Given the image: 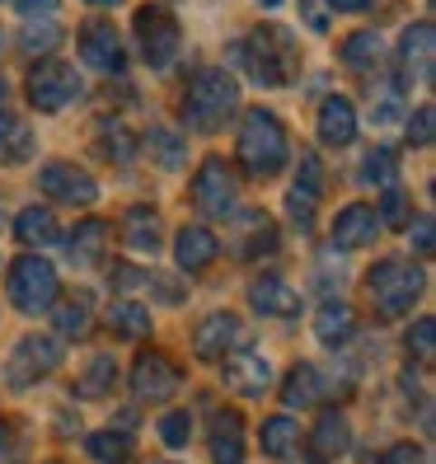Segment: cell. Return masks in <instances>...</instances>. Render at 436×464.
I'll list each match as a JSON object with an SVG mask.
<instances>
[{
    "mask_svg": "<svg viewBox=\"0 0 436 464\" xmlns=\"http://www.w3.org/2000/svg\"><path fill=\"white\" fill-rule=\"evenodd\" d=\"M230 57L239 66H249L258 85H286L296 75V47H291V34L282 29H258L249 43H235Z\"/></svg>",
    "mask_w": 436,
    "mask_h": 464,
    "instance_id": "4",
    "label": "cell"
},
{
    "mask_svg": "<svg viewBox=\"0 0 436 464\" xmlns=\"http://www.w3.org/2000/svg\"><path fill=\"white\" fill-rule=\"evenodd\" d=\"M29 155H34L29 122H19L15 113H0V160H5V165H24Z\"/></svg>",
    "mask_w": 436,
    "mask_h": 464,
    "instance_id": "28",
    "label": "cell"
},
{
    "mask_svg": "<svg viewBox=\"0 0 436 464\" xmlns=\"http://www.w3.org/2000/svg\"><path fill=\"white\" fill-rule=\"evenodd\" d=\"M352 334H357V314H352V305H343V300H329V305L319 310L315 319V338L324 347H343Z\"/></svg>",
    "mask_w": 436,
    "mask_h": 464,
    "instance_id": "25",
    "label": "cell"
},
{
    "mask_svg": "<svg viewBox=\"0 0 436 464\" xmlns=\"http://www.w3.org/2000/svg\"><path fill=\"white\" fill-rule=\"evenodd\" d=\"M408 198L399 193V188H385V198H380V211H375V221L380 226H408Z\"/></svg>",
    "mask_w": 436,
    "mask_h": 464,
    "instance_id": "40",
    "label": "cell"
},
{
    "mask_svg": "<svg viewBox=\"0 0 436 464\" xmlns=\"http://www.w3.org/2000/svg\"><path fill=\"white\" fill-rule=\"evenodd\" d=\"M19 10H24V19H34L38 10L52 14V10H57V0H19Z\"/></svg>",
    "mask_w": 436,
    "mask_h": 464,
    "instance_id": "47",
    "label": "cell"
},
{
    "mask_svg": "<svg viewBox=\"0 0 436 464\" xmlns=\"http://www.w3.org/2000/svg\"><path fill=\"white\" fill-rule=\"evenodd\" d=\"M380 57H385V43H380V34L362 29V34L343 38V62H347L352 71H375Z\"/></svg>",
    "mask_w": 436,
    "mask_h": 464,
    "instance_id": "30",
    "label": "cell"
},
{
    "mask_svg": "<svg viewBox=\"0 0 436 464\" xmlns=\"http://www.w3.org/2000/svg\"><path fill=\"white\" fill-rule=\"evenodd\" d=\"M10 300L24 310V314H43L57 305V267L38 254H24L10 263Z\"/></svg>",
    "mask_w": 436,
    "mask_h": 464,
    "instance_id": "5",
    "label": "cell"
},
{
    "mask_svg": "<svg viewBox=\"0 0 436 464\" xmlns=\"http://www.w3.org/2000/svg\"><path fill=\"white\" fill-rule=\"evenodd\" d=\"M380 464H427V450L413 446V441H399V446H390L385 455H380Z\"/></svg>",
    "mask_w": 436,
    "mask_h": 464,
    "instance_id": "45",
    "label": "cell"
},
{
    "mask_svg": "<svg viewBox=\"0 0 436 464\" xmlns=\"http://www.w3.org/2000/svg\"><path fill=\"white\" fill-rule=\"evenodd\" d=\"M80 57L94 71H122V38L108 19H90L80 29Z\"/></svg>",
    "mask_w": 436,
    "mask_h": 464,
    "instance_id": "14",
    "label": "cell"
},
{
    "mask_svg": "<svg viewBox=\"0 0 436 464\" xmlns=\"http://www.w3.org/2000/svg\"><path fill=\"white\" fill-rule=\"evenodd\" d=\"M94 319H90V305L85 300H62L57 305V334L62 338H90Z\"/></svg>",
    "mask_w": 436,
    "mask_h": 464,
    "instance_id": "37",
    "label": "cell"
},
{
    "mask_svg": "<svg viewBox=\"0 0 436 464\" xmlns=\"http://www.w3.org/2000/svg\"><path fill=\"white\" fill-rule=\"evenodd\" d=\"M263 5H267V10H272V5H282V0H263Z\"/></svg>",
    "mask_w": 436,
    "mask_h": 464,
    "instance_id": "51",
    "label": "cell"
},
{
    "mask_svg": "<svg viewBox=\"0 0 436 464\" xmlns=\"http://www.w3.org/2000/svg\"><path fill=\"white\" fill-rule=\"evenodd\" d=\"M239 343H244V324L235 314H207L198 324V334H193V352H198V357H207V362L226 357V352L239 347Z\"/></svg>",
    "mask_w": 436,
    "mask_h": 464,
    "instance_id": "16",
    "label": "cell"
},
{
    "mask_svg": "<svg viewBox=\"0 0 436 464\" xmlns=\"http://www.w3.org/2000/svg\"><path fill=\"white\" fill-rule=\"evenodd\" d=\"M5 94H10V85H5V80H0V113H5Z\"/></svg>",
    "mask_w": 436,
    "mask_h": 464,
    "instance_id": "49",
    "label": "cell"
},
{
    "mask_svg": "<svg viewBox=\"0 0 436 464\" xmlns=\"http://www.w3.org/2000/svg\"><path fill=\"white\" fill-rule=\"evenodd\" d=\"M136 43H141L146 66L165 71V66L179 57L183 34H179V24H174V14H170V10H160V5H141V10H136Z\"/></svg>",
    "mask_w": 436,
    "mask_h": 464,
    "instance_id": "7",
    "label": "cell"
},
{
    "mask_svg": "<svg viewBox=\"0 0 436 464\" xmlns=\"http://www.w3.org/2000/svg\"><path fill=\"white\" fill-rule=\"evenodd\" d=\"M413 239H418V244H413L418 254H431V249H436V235H431V216H418V230H413Z\"/></svg>",
    "mask_w": 436,
    "mask_h": 464,
    "instance_id": "46",
    "label": "cell"
},
{
    "mask_svg": "<svg viewBox=\"0 0 436 464\" xmlns=\"http://www.w3.org/2000/svg\"><path fill=\"white\" fill-rule=\"evenodd\" d=\"M362 179H366V183H385V188H390V183H394V155H390V150H371V155H366V174H362Z\"/></svg>",
    "mask_w": 436,
    "mask_h": 464,
    "instance_id": "42",
    "label": "cell"
},
{
    "mask_svg": "<svg viewBox=\"0 0 436 464\" xmlns=\"http://www.w3.org/2000/svg\"><path fill=\"white\" fill-rule=\"evenodd\" d=\"M90 5H118V0H90Z\"/></svg>",
    "mask_w": 436,
    "mask_h": 464,
    "instance_id": "50",
    "label": "cell"
},
{
    "mask_svg": "<svg viewBox=\"0 0 436 464\" xmlns=\"http://www.w3.org/2000/svg\"><path fill=\"white\" fill-rule=\"evenodd\" d=\"M431 122H436V113H431V103H422L413 118H408V141L413 146H427L431 141Z\"/></svg>",
    "mask_w": 436,
    "mask_h": 464,
    "instance_id": "43",
    "label": "cell"
},
{
    "mask_svg": "<svg viewBox=\"0 0 436 464\" xmlns=\"http://www.w3.org/2000/svg\"><path fill=\"white\" fill-rule=\"evenodd\" d=\"M272 380V362L263 357V352H226V385L235 394H263Z\"/></svg>",
    "mask_w": 436,
    "mask_h": 464,
    "instance_id": "17",
    "label": "cell"
},
{
    "mask_svg": "<svg viewBox=\"0 0 436 464\" xmlns=\"http://www.w3.org/2000/svg\"><path fill=\"white\" fill-rule=\"evenodd\" d=\"M90 455L99 459V464H127L131 459V436L127 431H94L90 436Z\"/></svg>",
    "mask_w": 436,
    "mask_h": 464,
    "instance_id": "35",
    "label": "cell"
},
{
    "mask_svg": "<svg viewBox=\"0 0 436 464\" xmlns=\"http://www.w3.org/2000/svg\"><path fill=\"white\" fill-rule=\"evenodd\" d=\"M239 165L244 174H254V179H272L282 165H286V131L282 122L267 113V108H249L239 122Z\"/></svg>",
    "mask_w": 436,
    "mask_h": 464,
    "instance_id": "1",
    "label": "cell"
},
{
    "mask_svg": "<svg viewBox=\"0 0 436 464\" xmlns=\"http://www.w3.org/2000/svg\"><path fill=\"white\" fill-rule=\"evenodd\" d=\"M352 136H357V108H352L343 94L324 99V108H319V141L324 146H347Z\"/></svg>",
    "mask_w": 436,
    "mask_h": 464,
    "instance_id": "20",
    "label": "cell"
},
{
    "mask_svg": "<svg viewBox=\"0 0 436 464\" xmlns=\"http://www.w3.org/2000/svg\"><path fill=\"white\" fill-rule=\"evenodd\" d=\"M57 43H62V29L52 19H29V24H24V34H19V47L29 52V57H47Z\"/></svg>",
    "mask_w": 436,
    "mask_h": 464,
    "instance_id": "36",
    "label": "cell"
},
{
    "mask_svg": "<svg viewBox=\"0 0 436 464\" xmlns=\"http://www.w3.org/2000/svg\"><path fill=\"white\" fill-rule=\"evenodd\" d=\"M15 235H19V244H57L62 239V230H57V216H52L47 207H24L19 211V221H15Z\"/></svg>",
    "mask_w": 436,
    "mask_h": 464,
    "instance_id": "27",
    "label": "cell"
},
{
    "mask_svg": "<svg viewBox=\"0 0 436 464\" xmlns=\"http://www.w3.org/2000/svg\"><path fill=\"white\" fill-rule=\"evenodd\" d=\"M235 216V254L239 258H267V254H277V221L263 211V207H249V211H230Z\"/></svg>",
    "mask_w": 436,
    "mask_h": 464,
    "instance_id": "12",
    "label": "cell"
},
{
    "mask_svg": "<svg viewBox=\"0 0 436 464\" xmlns=\"http://www.w3.org/2000/svg\"><path fill=\"white\" fill-rule=\"evenodd\" d=\"M108 235H113V230H108V221H99V216H90V221H80V226L71 230V244H66L71 263H80V267L99 263V254H103Z\"/></svg>",
    "mask_w": 436,
    "mask_h": 464,
    "instance_id": "24",
    "label": "cell"
},
{
    "mask_svg": "<svg viewBox=\"0 0 436 464\" xmlns=\"http://www.w3.org/2000/svg\"><path fill=\"white\" fill-rule=\"evenodd\" d=\"M94 150L103 160H113V165H127V160L136 155V141H131V131L122 122H99L94 127Z\"/></svg>",
    "mask_w": 436,
    "mask_h": 464,
    "instance_id": "31",
    "label": "cell"
},
{
    "mask_svg": "<svg viewBox=\"0 0 436 464\" xmlns=\"http://www.w3.org/2000/svg\"><path fill=\"white\" fill-rule=\"evenodd\" d=\"M422 272L408 263V258H380L371 272H366V291L375 300V310L385 319H399L413 310V300L422 295Z\"/></svg>",
    "mask_w": 436,
    "mask_h": 464,
    "instance_id": "3",
    "label": "cell"
},
{
    "mask_svg": "<svg viewBox=\"0 0 436 464\" xmlns=\"http://www.w3.org/2000/svg\"><path fill=\"white\" fill-rule=\"evenodd\" d=\"M160 441H165V446H188V441H193V418H188L183 413V408H174V413H165V418H160Z\"/></svg>",
    "mask_w": 436,
    "mask_h": 464,
    "instance_id": "39",
    "label": "cell"
},
{
    "mask_svg": "<svg viewBox=\"0 0 436 464\" xmlns=\"http://www.w3.org/2000/svg\"><path fill=\"white\" fill-rule=\"evenodd\" d=\"M131 394L141 403H165L179 394V366L160 352H141L131 366Z\"/></svg>",
    "mask_w": 436,
    "mask_h": 464,
    "instance_id": "10",
    "label": "cell"
},
{
    "mask_svg": "<svg viewBox=\"0 0 436 464\" xmlns=\"http://www.w3.org/2000/svg\"><path fill=\"white\" fill-rule=\"evenodd\" d=\"M347 446H352L347 418L338 413V408H324L319 422H315V431L305 436V459H310V464H334Z\"/></svg>",
    "mask_w": 436,
    "mask_h": 464,
    "instance_id": "13",
    "label": "cell"
},
{
    "mask_svg": "<svg viewBox=\"0 0 436 464\" xmlns=\"http://www.w3.org/2000/svg\"><path fill=\"white\" fill-rule=\"evenodd\" d=\"M239 103V85L235 75L221 71V66H207L193 75V85H188V103H183V122L193 131H216Z\"/></svg>",
    "mask_w": 436,
    "mask_h": 464,
    "instance_id": "2",
    "label": "cell"
},
{
    "mask_svg": "<svg viewBox=\"0 0 436 464\" xmlns=\"http://www.w3.org/2000/svg\"><path fill=\"white\" fill-rule=\"evenodd\" d=\"M211 459L216 464H244V436H239V413L226 408L216 413V431H211Z\"/></svg>",
    "mask_w": 436,
    "mask_h": 464,
    "instance_id": "26",
    "label": "cell"
},
{
    "mask_svg": "<svg viewBox=\"0 0 436 464\" xmlns=\"http://www.w3.org/2000/svg\"><path fill=\"white\" fill-rule=\"evenodd\" d=\"M296 188H305V193H315V198H319L324 174H319V155H315V150H305V155H301V179H296Z\"/></svg>",
    "mask_w": 436,
    "mask_h": 464,
    "instance_id": "44",
    "label": "cell"
},
{
    "mask_svg": "<svg viewBox=\"0 0 436 464\" xmlns=\"http://www.w3.org/2000/svg\"><path fill=\"white\" fill-rule=\"evenodd\" d=\"M146 150L160 169H183V160H188V146H183V136L170 131V127H150L146 136Z\"/></svg>",
    "mask_w": 436,
    "mask_h": 464,
    "instance_id": "32",
    "label": "cell"
},
{
    "mask_svg": "<svg viewBox=\"0 0 436 464\" xmlns=\"http://www.w3.org/2000/svg\"><path fill=\"white\" fill-rule=\"evenodd\" d=\"M57 362H62V347L43 334H29V338H19L5 375H10L15 390H24V385H34V380H43L47 371H57Z\"/></svg>",
    "mask_w": 436,
    "mask_h": 464,
    "instance_id": "11",
    "label": "cell"
},
{
    "mask_svg": "<svg viewBox=\"0 0 436 464\" xmlns=\"http://www.w3.org/2000/svg\"><path fill=\"white\" fill-rule=\"evenodd\" d=\"M80 94H85V85H80V75L66 66V62H38L29 71V103L38 108V113H62L66 103H75Z\"/></svg>",
    "mask_w": 436,
    "mask_h": 464,
    "instance_id": "6",
    "label": "cell"
},
{
    "mask_svg": "<svg viewBox=\"0 0 436 464\" xmlns=\"http://www.w3.org/2000/svg\"><path fill=\"white\" fill-rule=\"evenodd\" d=\"M235 198H239V183H235L226 160H216V155L202 160V169L193 179V207L202 216H230L235 211Z\"/></svg>",
    "mask_w": 436,
    "mask_h": 464,
    "instance_id": "9",
    "label": "cell"
},
{
    "mask_svg": "<svg viewBox=\"0 0 436 464\" xmlns=\"http://www.w3.org/2000/svg\"><path fill=\"white\" fill-rule=\"evenodd\" d=\"M329 5H334V10H366L371 0H329Z\"/></svg>",
    "mask_w": 436,
    "mask_h": 464,
    "instance_id": "48",
    "label": "cell"
},
{
    "mask_svg": "<svg viewBox=\"0 0 436 464\" xmlns=\"http://www.w3.org/2000/svg\"><path fill=\"white\" fill-rule=\"evenodd\" d=\"M282 399L286 408H315L329 399V385H324V371L319 366H296L286 375V385H282Z\"/></svg>",
    "mask_w": 436,
    "mask_h": 464,
    "instance_id": "23",
    "label": "cell"
},
{
    "mask_svg": "<svg viewBox=\"0 0 436 464\" xmlns=\"http://www.w3.org/2000/svg\"><path fill=\"white\" fill-rule=\"evenodd\" d=\"M375 235H380L375 207L352 202V207L338 211V221H334V244L338 249H366V244H375Z\"/></svg>",
    "mask_w": 436,
    "mask_h": 464,
    "instance_id": "18",
    "label": "cell"
},
{
    "mask_svg": "<svg viewBox=\"0 0 436 464\" xmlns=\"http://www.w3.org/2000/svg\"><path fill=\"white\" fill-rule=\"evenodd\" d=\"M160 216L150 211V207H131L127 216H122V239H127V249L131 254H160Z\"/></svg>",
    "mask_w": 436,
    "mask_h": 464,
    "instance_id": "22",
    "label": "cell"
},
{
    "mask_svg": "<svg viewBox=\"0 0 436 464\" xmlns=\"http://www.w3.org/2000/svg\"><path fill=\"white\" fill-rule=\"evenodd\" d=\"M408 352H413L422 366H431V357H436V319H418L413 329H408Z\"/></svg>",
    "mask_w": 436,
    "mask_h": 464,
    "instance_id": "38",
    "label": "cell"
},
{
    "mask_svg": "<svg viewBox=\"0 0 436 464\" xmlns=\"http://www.w3.org/2000/svg\"><path fill=\"white\" fill-rule=\"evenodd\" d=\"M113 385H118V366H113V357H94L90 371L80 375L75 394H80V399H103V394H113Z\"/></svg>",
    "mask_w": 436,
    "mask_h": 464,
    "instance_id": "33",
    "label": "cell"
},
{
    "mask_svg": "<svg viewBox=\"0 0 436 464\" xmlns=\"http://www.w3.org/2000/svg\"><path fill=\"white\" fill-rule=\"evenodd\" d=\"M249 300H254V310L272 314V319H291V314H301V291H291L282 277H263L249 286Z\"/></svg>",
    "mask_w": 436,
    "mask_h": 464,
    "instance_id": "21",
    "label": "cell"
},
{
    "mask_svg": "<svg viewBox=\"0 0 436 464\" xmlns=\"http://www.w3.org/2000/svg\"><path fill=\"white\" fill-rule=\"evenodd\" d=\"M174 254H179L183 272H202V267L216 263V254H221V239H216L207 226H183L179 239H174Z\"/></svg>",
    "mask_w": 436,
    "mask_h": 464,
    "instance_id": "19",
    "label": "cell"
},
{
    "mask_svg": "<svg viewBox=\"0 0 436 464\" xmlns=\"http://www.w3.org/2000/svg\"><path fill=\"white\" fill-rule=\"evenodd\" d=\"M315 193H305V188H291V193H286V211H291V221L296 226H301V230H310L315 226Z\"/></svg>",
    "mask_w": 436,
    "mask_h": 464,
    "instance_id": "41",
    "label": "cell"
},
{
    "mask_svg": "<svg viewBox=\"0 0 436 464\" xmlns=\"http://www.w3.org/2000/svg\"><path fill=\"white\" fill-rule=\"evenodd\" d=\"M108 329L118 338H146L150 334V310L136 305V300H113V305H108Z\"/></svg>",
    "mask_w": 436,
    "mask_h": 464,
    "instance_id": "29",
    "label": "cell"
},
{
    "mask_svg": "<svg viewBox=\"0 0 436 464\" xmlns=\"http://www.w3.org/2000/svg\"><path fill=\"white\" fill-rule=\"evenodd\" d=\"M296 446H301V427H296L291 418H267L263 422V450L272 459H286Z\"/></svg>",
    "mask_w": 436,
    "mask_h": 464,
    "instance_id": "34",
    "label": "cell"
},
{
    "mask_svg": "<svg viewBox=\"0 0 436 464\" xmlns=\"http://www.w3.org/2000/svg\"><path fill=\"white\" fill-rule=\"evenodd\" d=\"M38 193L47 202H62V207H90L99 198V183L85 169L66 165V160H52V165L38 169Z\"/></svg>",
    "mask_w": 436,
    "mask_h": 464,
    "instance_id": "8",
    "label": "cell"
},
{
    "mask_svg": "<svg viewBox=\"0 0 436 464\" xmlns=\"http://www.w3.org/2000/svg\"><path fill=\"white\" fill-rule=\"evenodd\" d=\"M431 52H436V29L427 19L413 24V29H403V38H399V75H403V85L408 80H431Z\"/></svg>",
    "mask_w": 436,
    "mask_h": 464,
    "instance_id": "15",
    "label": "cell"
}]
</instances>
